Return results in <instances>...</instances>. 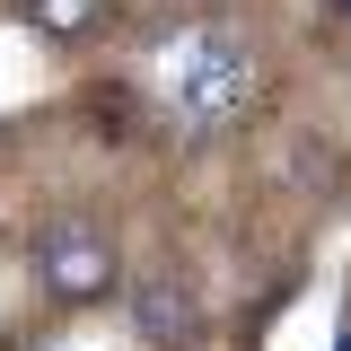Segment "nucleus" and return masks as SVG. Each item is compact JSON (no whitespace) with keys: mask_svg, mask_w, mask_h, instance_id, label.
I'll list each match as a JSON object with an SVG mask.
<instances>
[{"mask_svg":"<svg viewBox=\"0 0 351 351\" xmlns=\"http://www.w3.org/2000/svg\"><path fill=\"white\" fill-rule=\"evenodd\" d=\"M193 325H202V316H193V290H184V281H141V290H132V334L149 351L193 343Z\"/></svg>","mask_w":351,"mask_h":351,"instance_id":"3","label":"nucleus"},{"mask_svg":"<svg viewBox=\"0 0 351 351\" xmlns=\"http://www.w3.org/2000/svg\"><path fill=\"white\" fill-rule=\"evenodd\" d=\"M334 9H351V0H334Z\"/></svg>","mask_w":351,"mask_h":351,"instance_id":"5","label":"nucleus"},{"mask_svg":"<svg viewBox=\"0 0 351 351\" xmlns=\"http://www.w3.org/2000/svg\"><path fill=\"white\" fill-rule=\"evenodd\" d=\"M36 281L62 307L106 299V290H114V237H106L97 219H53V228L36 237Z\"/></svg>","mask_w":351,"mask_h":351,"instance_id":"2","label":"nucleus"},{"mask_svg":"<svg viewBox=\"0 0 351 351\" xmlns=\"http://www.w3.org/2000/svg\"><path fill=\"white\" fill-rule=\"evenodd\" d=\"M255 97V53L237 36H193L184 53H167V106L176 123H228L237 106Z\"/></svg>","mask_w":351,"mask_h":351,"instance_id":"1","label":"nucleus"},{"mask_svg":"<svg viewBox=\"0 0 351 351\" xmlns=\"http://www.w3.org/2000/svg\"><path fill=\"white\" fill-rule=\"evenodd\" d=\"M27 27L53 36V44H80V36L106 27V0H27Z\"/></svg>","mask_w":351,"mask_h":351,"instance_id":"4","label":"nucleus"}]
</instances>
